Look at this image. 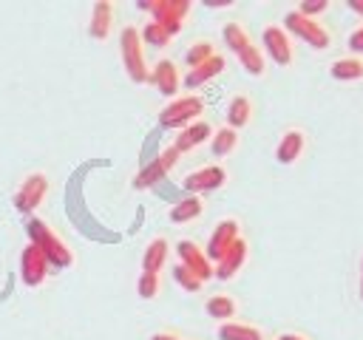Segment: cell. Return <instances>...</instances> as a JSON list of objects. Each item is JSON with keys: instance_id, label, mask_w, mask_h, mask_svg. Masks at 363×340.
Returning a JSON list of instances; mask_svg holds the SVG:
<instances>
[{"instance_id": "cell-1", "label": "cell", "mask_w": 363, "mask_h": 340, "mask_svg": "<svg viewBox=\"0 0 363 340\" xmlns=\"http://www.w3.org/2000/svg\"><path fill=\"white\" fill-rule=\"evenodd\" d=\"M221 37H224L227 48H230V51L238 57L241 68H244L250 76H264V71H267L264 51H261V48L252 42V37L244 31V26H241V23H224Z\"/></svg>"}, {"instance_id": "cell-2", "label": "cell", "mask_w": 363, "mask_h": 340, "mask_svg": "<svg viewBox=\"0 0 363 340\" xmlns=\"http://www.w3.org/2000/svg\"><path fill=\"white\" fill-rule=\"evenodd\" d=\"M26 232H28V241L43 249L48 266H54V269H68V266L74 264V252L68 249V244H65L43 218H28Z\"/></svg>"}, {"instance_id": "cell-3", "label": "cell", "mask_w": 363, "mask_h": 340, "mask_svg": "<svg viewBox=\"0 0 363 340\" xmlns=\"http://www.w3.org/2000/svg\"><path fill=\"white\" fill-rule=\"evenodd\" d=\"M286 34H292V37H298V40H303L309 48H315V51H326L329 45H332V31L320 23V20H312V17H303L298 8H289L286 14H284V26H281Z\"/></svg>"}, {"instance_id": "cell-4", "label": "cell", "mask_w": 363, "mask_h": 340, "mask_svg": "<svg viewBox=\"0 0 363 340\" xmlns=\"http://www.w3.org/2000/svg\"><path fill=\"white\" fill-rule=\"evenodd\" d=\"M119 54H122V65H125L128 76H130L136 85L147 82L150 68H147L145 45H142V37H139V28H136V26H125V28H122V34H119Z\"/></svg>"}, {"instance_id": "cell-5", "label": "cell", "mask_w": 363, "mask_h": 340, "mask_svg": "<svg viewBox=\"0 0 363 340\" xmlns=\"http://www.w3.org/2000/svg\"><path fill=\"white\" fill-rule=\"evenodd\" d=\"M204 113V99L196 96V94H187V96H176L170 105H164L159 110V125L167 128V130H182L187 125H193L196 119H201Z\"/></svg>"}, {"instance_id": "cell-6", "label": "cell", "mask_w": 363, "mask_h": 340, "mask_svg": "<svg viewBox=\"0 0 363 340\" xmlns=\"http://www.w3.org/2000/svg\"><path fill=\"white\" fill-rule=\"evenodd\" d=\"M190 8H193L190 0H150V20L159 23L170 37H176L184 28Z\"/></svg>"}, {"instance_id": "cell-7", "label": "cell", "mask_w": 363, "mask_h": 340, "mask_svg": "<svg viewBox=\"0 0 363 340\" xmlns=\"http://www.w3.org/2000/svg\"><path fill=\"white\" fill-rule=\"evenodd\" d=\"M261 45H264V54L281 65V68H289L295 62V48H292V40L289 34L281 28V26H267L261 31Z\"/></svg>"}, {"instance_id": "cell-8", "label": "cell", "mask_w": 363, "mask_h": 340, "mask_svg": "<svg viewBox=\"0 0 363 340\" xmlns=\"http://www.w3.org/2000/svg\"><path fill=\"white\" fill-rule=\"evenodd\" d=\"M227 184V170L221 164H204V167H196L193 173L184 176L182 187L187 190V196H201V193H213L218 187Z\"/></svg>"}, {"instance_id": "cell-9", "label": "cell", "mask_w": 363, "mask_h": 340, "mask_svg": "<svg viewBox=\"0 0 363 340\" xmlns=\"http://www.w3.org/2000/svg\"><path fill=\"white\" fill-rule=\"evenodd\" d=\"M45 193H48V176H45V173H28V176L23 178V184L17 187V193H14V207H17L20 212L31 215V212L43 204Z\"/></svg>"}, {"instance_id": "cell-10", "label": "cell", "mask_w": 363, "mask_h": 340, "mask_svg": "<svg viewBox=\"0 0 363 340\" xmlns=\"http://www.w3.org/2000/svg\"><path fill=\"white\" fill-rule=\"evenodd\" d=\"M176 162H179V153H176L173 147H164L156 159H150V162L133 176V187H136V190H147V187H153L156 181H162V178L176 167Z\"/></svg>"}, {"instance_id": "cell-11", "label": "cell", "mask_w": 363, "mask_h": 340, "mask_svg": "<svg viewBox=\"0 0 363 340\" xmlns=\"http://www.w3.org/2000/svg\"><path fill=\"white\" fill-rule=\"evenodd\" d=\"M235 238H241V224H238V218H221V221L213 227L210 241H207V246H204V255L210 258V264H216V261L233 246Z\"/></svg>"}, {"instance_id": "cell-12", "label": "cell", "mask_w": 363, "mask_h": 340, "mask_svg": "<svg viewBox=\"0 0 363 340\" xmlns=\"http://www.w3.org/2000/svg\"><path fill=\"white\" fill-rule=\"evenodd\" d=\"M176 255H179V264L187 266L201 283L213 278V264H210V258L204 255V246H199L196 241L182 238V241L176 244Z\"/></svg>"}, {"instance_id": "cell-13", "label": "cell", "mask_w": 363, "mask_h": 340, "mask_svg": "<svg viewBox=\"0 0 363 340\" xmlns=\"http://www.w3.org/2000/svg\"><path fill=\"white\" fill-rule=\"evenodd\" d=\"M48 261L43 255V249L37 244H26L23 246V255H20V278L26 286H40L45 278H48Z\"/></svg>"}, {"instance_id": "cell-14", "label": "cell", "mask_w": 363, "mask_h": 340, "mask_svg": "<svg viewBox=\"0 0 363 340\" xmlns=\"http://www.w3.org/2000/svg\"><path fill=\"white\" fill-rule=\"evenodd\" d=\"M247 255H250V244H247L244 238H235L233 246L213 264V278H218V280H233V278L241 272V266L247 264Z\"/></svg>"}, {"instance_id": "cell-15", "label": "cell", "mask_w": 363, "mask_h": 340, "mask_svg": "<svg viewBox=\"0 0 363 340\" xmlns=\"http://www.w3.org/2000/svg\"><path fill=\"white\" fill-rule=\"evenodd\" d=\"M147 82H150L162 96H176L179 88H182V74H179V68H176L173 60H159V62L150 68Z\"/></svg>"}, {"instance_id": "cell-16", "label": "cell", "mask_w": 363, "mask_h": 340, "mask_svg": "<svg viewBox=\"0 0 363 340\" xmlns=\"http://www.w3.org/2000/svg\"><path fill=\"white\" fill-rule=\"evenodd\" d=\"M306 150V133L301 128H286L275 144V159L278 164H295Z\"/></svg>"}, {"instance_id": "cell-17", "label": "cell", "mask_w": 363, "mask_h": 340, "mask_svg": "<svg viewBox=\"0 0 363 340\" xmlns=\"http://www.w3.org/2000/svg\"><path fill=\"white\" fill-rule=\"evenodd\" d=\"M210 136H213V125H210L207 119H196L193 125H187V128L179 130V136H176V142H173V150H176L179 156H182V153H190V150H196L199 144L210 142Z\"/></svg>"}, {"instance_id": "cell-18", "label": "cell", "mask_w": 363, "mask_h": 340, "mask_svg": "<svg viewBox=\"0 0 363 340\" xmlns=\"http://www.w3.org/2000/svg\"><path fill=\"white\" fill-rule=\"evenodd\" d=\"M113 3L111 0H96L94 8H91V23H88V34L94 40H108L111 28H113Z\"/></svg>"}, {"instance_id": "cell-19", "label": "cell", "mask_w": 363, "mask_h": 340, "mask_svg": "<svg viewBox=\"0 0 363 340\" xmlns=\"http://www.w3.org/2000/svg\"><path fill=\"white\" fill-rule=\"evenodd\" d=\"M224 65H227V60L221 57V54H213L207 62H201V65H196V68H190L187 74H184V88H201V85H207L210 79H216L221 71H224Z\"/></svg>"}, {"instance_id": "cell-20", "label": "cell", "mask_w": 363, "mask_h": 340, "mask_svg": "<svg viewBox=\"0 0 363 340\" xmlns=\"http://www.w3.org/2000/svg\"><path fill=\"white\" fill-rule=\"evenodd\" d=\"M167 255H170V244L164 238L147 241L142 252V272H162V266L167 264Z\"/></svg>"}, {"instance_id": "cell-21", "label": "cell", "mask_w": 363, "mask_h": 340, "mask_svg": "<svg viewBox=\"0 0 363 340\" xmlns=\"http://www.w3.org/2000/svg\"><path fill=\"white\" fill-rule=\"evenodd\" d=\"M204 309H207L210 317H216V320H221V323H227V320H233V317L238 314V303H235V298L227 295V292L210 295L207 303H204Z\"/></svg>"}, {"instance_id": "cell-22", "label": "cell", "mask_w": 363, "mask_h": 340, "mask_svg": "<svg viewBox=\"0 0 363 340\" xmlns=\"http://www.w3.org/2000/svg\"><path fill=\"white\" fill-rule=\"evenodd\" d=\"M250 119H252V102H250V96H241V94L233 96L230 105H227V128H233V130L247 128Z\"/></svg>"}, {"instance_id": "cell-23", "label": "cell", "mask_w": 363, "mask_h": 340, "mask_svg": "<svg viewBox=\"0 0 363 340\" xmlns=\"http://www.w3.org/2000/svg\"><path fill=\"white\" fill-rule=\"evenodd\" d=\"M201 212H204L201 198H199V196H184V198H179V201L170 207V221H173V224H187V221H196Z\"/></svg>"}, {"instance_id": "cell-24", "label": "cell", "mask_w": 363, "mask_h": 340, "mask_svg": "<svg viewBox=\"0 0 363 340\" xmlns=\"http://www.w3.org/2000/svg\"><path fill=\"white\" fill-rule=\"evenodd\" d=\"M218 340H264V332L250 323L227 320V323H218Z\"/></svg>"}, {"instance_id": "cell-25", "label": "cell", "mask_w": 363, "mask_h": 340, "mask_svg": "<svg viewBox=\"0 0 363 340\" xmlns=\"http://www.w3.org/2000/svg\"><path fill=\"white\" fill-rule=\"evenodd\" d=\"M235 147H238V130H233V128H227V125H221V128L213 130V136H210V150H213L216 159L230 156Z\"/></svg>"}, {"instance_id": "cell-26", "label": "cell", "mask_w": 363, "mask_h": 340, "mask_svg": "<svg viewBox=\"0 0 363 340\" xmlns=\"http://www.w3.org/2000/svg\"><path fill=\"white\" fill-rule=\"evenodd\" d=\"M329 74L340 82H354V79H363V60L360 57H340L329 65Z\"/></svg>"}, {"instance_id": "cell-27", "label": "cell", "mask_w": 363, "mask_h": 340, "mask_svg": "<svg viewBox=\"0 0 363 340\" xmlns=\"http://www.w3.org/2000/svg\"><path fill=\"white\" fill-rule=\"evenodd\" d=\"M213 54H216V45H213L210 40H193V42L187 45V51H184L187 71H190V68H196V65H201V62H207Z\"/></svg>"}, {"instance_id": "cell-28", "label": "cell", "mask_w": 363, "mask_h": 340, "mask_svg": "<svg viewBox=\"0 0 363 340\" xmlns=\"http://www.w3.org/2000/svg\"><path fill=\"white\" fill-rule=\"evenodd\" d=\"M139 37H142V42H145V45H153V48H164V45H170V40H173V37H170L159 23H153V20L142 26Z\"/></svg>"}, {"instance_id": "cell-29", "label": "cell", "mask_w": 363, "mask_h": 340, "mask_svg": "<svg viewBox=\"0 0 363 340\" xmlns=\"http://www.w3.org/2000/svg\"><path fill=\"white\" fill-rule=\"evenodd\" d=\"M159 289H162V278H159V272H142V275H139V280H136V292H139V298L153 300V298L159 295Z\"/></svg>"}, {"instance_id": "cell-30", "label": "cell", "mask_w": 363, "mask_h": 340, "mask_svg": "<svg viewBox=\"0 0 363 340\" xmlns=\"http://www.w3.org/2000/svg\"><path fill=\"white\" fill-rule=\"evenodd\" d=\"M173 280H176L184 292H199V289L204 286V283H201V280H199L187 266H182V264H176V266H173Z\"/></svg>"}, {"instance_id": "cell-31", "label": "cell", "mask_w": 363, "mask_h": 340, "mask_svg": "<svg viewBox=\"0 0 363 340\" xmlns=\"http://www.w3.org/2000/svg\"><path fill=\"white\" fill-rule=\"evenodd\" d=\"M326 8H329V0H306V3L298 6V11L303 17H312V20H318V14H323Z\"/></svg>"}, {"instance_id": "cell-32", "label": "cell", "mask_w": 363, "mask_h": 340, "mask_svg": "<svg viewBox=\"0 0 363 340\" xmlns=\"http://www.w3.org/2000/svg\"><path fill=\"white\" fill-rule=\"evenodd\" d=\"M349 51H352V54H363V26H357V28L349 34Z\"/></svg>"}, {"instance_id": "cell-33", "label": "cell", "mask_w": 363, "mask_h": 340, "mask_svg": "<svg viewBox=\"0 0 363 340\" xmlns=\"http://www.w3.org/2000/svg\"><path fill=\"white\" fill-rule=\"evenodd\" d=\"M150 340H182V337H179L176 332H153Z\"/></svg>"}, {"instance_id": "cell-34", "label": "cell", "mask_w": 363, "mask_h": 340, "mask_svg": "<svg viewBox=\"0 0 363 340\" xmlns=\"http://www.w3.org/2000/svg\"><path fill=\"white\" fill-rule=\"evenodd\" d=\"M278 340H309L306 334H301V332H284Z\"/></svg>"}, {"instance_id": "cell-35", "label": "cell", "mask_w": 363, "mask_h": 340, "mask_svg": "<svg viewBox=\"0 0 363 340\" xmlns=\"http://www.w3.org/2000/svg\"><path fill=\"white\" fill-rule=\"evenodd\" d=\"M346 6H349V8L354 11V14H360V17H363V0H349Z\"/></svg>"}, {"instance_id": "cell-36", "label": "cell", "mask_w": 363, "mask_h": 340, "mask_svg": "<svg viewBox=\"0 0 363 340\" xmlns=\"http://www.w3.org/2000/svg\"><path fill=\"white\" fill-rule=\"evenodd\" d=\"M360 300H363V261H360Z\"/></svg>"}]
</instances>
